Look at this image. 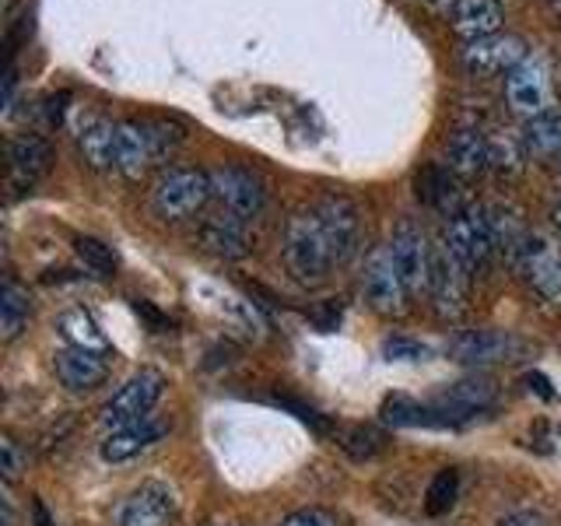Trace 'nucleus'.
<instances>
[{"mask_svg": "<svg viewBox=\"0 0 561 526\" xmlns=\"http://www.w3.org/2000/svg\"><path fill=\"white\" fill-rule=\"evenodd\" d=\"M341 446L355 456V460H373V456L382 449V435L376 428H365V425H355V428H344L341 432Z\"/></svg>", "mask_w": 561, "mask_h": 526, "instance_id": "31", "label": "nucleus"}, {"mask_svg": "<svg viewBox=\"0 0 561 526\" xmlns=\"http://www.w3.org/2000/svg\"><path fill=\"white\" fill-rule=\"evenodd\" d=\"M379 414L386 425H393V428H449V425H456L453 414H446L443 408H421V403H414L408 397H386Z\"/></svg>", "mask_w": 561, "mask_h": 526, "instance_id": "21", "label": "nucleus"}, {"mask_svg": "<svg viewBox=\"0 0 561 526\" xmlns=\"http://www.w3.org/2000/svg\"><path fill=\"white\" fill-rule=\"evenodd\" d=\"M390 253H393V263H397V271H400L403 285H408L411 295L432 291V256H435V250L414 221L397 225Z\"/></svg>", "mask_w": 561, "mask_h": 526, "instance_id": "10", "label": "nucleus"}, {"mask_svg": "<svg viewBox=\"0 0 561 526\" xmlns=\"http://www.w3.org/2000/svg\"><path fill=\"white\" fill-rule=\"evenodd\" d=\"M491 140V165L499 169H516L519 165V145L516 140H502V137H488Z\"/></svg>", "mask_w": 561, "mask_h": 526, "instance_id": "34", "label": "nucleus"}, {"mask_svg": "<svg viewBox=\"0 0 561 526\" xmlns=\"http://www.w3.org/2000/svg\"><path fill=\"white\" fill-rule=\"evenodd\" d=\"M8 162H11V180H14V186H32L49 169V162H53L49 140L39 137V134L14 137L11 145H8Z\"/></svg>", "mask_w": 561, "mask_h": 526, "instance_id": "19", "label": "nucleus"}, {"mask_svg": "<svg viewBox=\"0 0 561 526\" xmlns=\"http://www.w3.org/2000/svg\"><path fill=\"white\" fill-rule=\"evenodd\" d=\"M491 165V140L481 130H456L446 151V169L456 175H478Z\"/></svg>", "mask_w": 561, "mask_h": 526, "instance_id": "22", "label": "nucleus"}, {"mask_svg": "<svg viewBox=\"0 0 561 526\" xmlns=\"http://www.w3.org/2000/svg\"><path fill=\"white\" fill-rule=\"evenodd\" d=\"M519 145L534 158H561V116L548 113V116L526 119Z\"/></svg>", "mask_w": 561, "mask_h": 526, "instance_id": "27", "label": "nucleus"}, {"mask_svg": "<svg viewBox=\"0 0 561 526\" xmlns=\"http://www.w3.org/2000/svg\"><path fill=\"white\" fill-rule=\"evenodd\" d=\"M456 491H460V478H456V470H438L435 481L428 484V495H425V508L428 516H443L456 505Z\"/></svg>", "mask_w": 561, "mask_h": 526, "instance_id": "29", "label": "nucleus"}, {"mask_svg": "<svg viewBox=\"0 0 561 526\" xmlns=\"http://www.w3.org/2000/svg\"><path fill=\"white\" fill-rule=\"evenodd\" d=\"M421 197H425L435 210H443V215L456 218L460 215V183H456V172L453 169H443V165H432L425 172V180H421Z\"/></svg>", "mask_w": 561, "mask_h": 526, "instance_id": "26", "label": "nucleus"}, {"mask_svg": "<svg viewBox=\"0 0 561 526\" xmlns=\"http://www.w3.org/2000/svg\"><path fill=\"white\" fill-rule=\"evenodd\" d=\"M28 309V291L14 285V281H4V288H0V330H4V341H14L25 330Z\"/></svg>", "mask_w": 561, "mask_h": 526, "instance_id": "28", "label": "nucleus"}, {"mask_svg": "<svg viewBox=\"0 0 561 526\" xmlns=\"http://www.w3.org/2000/svg\"><path fill=\"white\" fill-rule=\"evenodd\" d=\"M467 285H470V271H463L460 263L453 260V253L446 250V242L438 245L432 256V298L438 316L446 320H456L467 306Z\"/></svg>", "mask_w": 561, "mask_h": 526, "instance_id": "12", "label": "nucleus"}, {"mask_svg": "<svg viewBox=\"0 0 561 526\" xmlns=\"http://www.w3.org/2000/svg\"><path fill=\"white\" fill-rule=\"evenodd\" d=\"M382 355H386V362H425L432 355V347L421 341H411V338H386Z\"/></svg>", "mask_w": 561, "mask_h": 526, "instance_id": "32", "label": "nucleus"}, {"mask_svg": "<svg viewBox=\"0 0 561 526\" xmlns=\"http://www.w3.org/2000/svg\"><path fill=\"white\" fill-rule=\"evenodd\" d=\"M210 190H215L221 207L232 210V215H239V218H256L263 210V201H267L263 183L250 169H239V165L210 169Z\"/></svg>", "mask_w": 561, "mask_h": 526, "instance_id": "11", "label": "nucleus"}, {"mask_svg": "<svg viewBox=\"0 0 561 526\" xmlns=\"http://www.w3.org/2000/svg\"><path fill=\"white\" fill-rule=\"evenodd\" d=\"M201 242L204 250L218 253L225 260H239L250 253V239H245V218L232 215V210H218L201 225Z\"/></svg>", "mask_w": 561, "mask_h": 526, "instance_id": "17", "label": "nucleus"}, {"mask_svg": "<svg viewBox=\"0 0 561 526\" xmlns=\"http://www.w3.org/2000/svg\"><path fill=\"white\" fill-rule=\"evenodd\" d=\"M280 526H337V519L323 508H298L288 519H280Z\"/></svg>", "mask_w": 561, "mask_h": 526, "instance_id": "35", "label": "nucleus"}, {"mask_svg": "<svg viewBox=\"0 0 561 526\" xmlns=\"http://www.w3.org/2000/svg\"><path fill=\"white\" fill-rule=\"evenodd\" d=\"M516 351H519V341L508 338V333H499V330H470V333H460V338L449 344V358L453 362H463V365H491V362L513 358Z\"/></svg>", "mask_w": 561, "mask_h": 526, "instance_id": "13", "label": "nucleus"}, {"mask_svg": "<svg viewBox=\"0 0 561 526\" xmlns=\"http://www.w3.org/2000/svg\"><path fill=\"white\" fill-rule=\"evenodd\" d=\"M116 130H119V123L105 119V116H95L78 134L81 158L92 169H116Z\"/></svg>", "mask_w": 561, "mask_h": 526, "instance_id": "23", "label": "nucleus"}, {"mask_svg": "<svg viewBox=\"0 0 561 526\" xmlns=\"http://www.w3.org/2000/svg\"><path fill=\"white\" fill-rule=\"evenodd\" d=\"M53 368H57L60 382L67 390H95L105 379H110V365L102 362V355L95 351H84V347H67L53 355Z\"/></svg>", "mask_w": 561, "mask_h": 526, "instance_id": "16", "label": "nucleus"}, {"mask_svg": "<svg viewBox=\"0 0 561 526\" xmlns=\"http://www.w3.org/2000/svg\"><path fill=\"white\" fill-rule=\"evenodd\" d=\"M210 197H215V190H210V172H201V169H172V172H165L162 180L154 183V190H151V207H154L158 218L180 221V218L197 215V210Z\"/></svg>", "mask_w": 561, "mask_h": 526, "instance_id": "3", "label": "nucleus"}, {"mask_svg": "<svg viewBox=\"0 0 561 526\" xmlns=\"http://www.w3.org/2000/svg\"><path fill=\"white\" fill-rule=\"evenodd\" d=\"M362 291H365V302L373 306L382 316H400L408 309V285L393 263L390 245H379V250L368 256L365 263V277H362Z\"/></svg>", "mask_w": 561, "mask_h": 526, "instance_id": "9", "label": "nucleus"}, {"mask_svg": "<svg viewBox=\"0 0 561 526\" xmlns=\"http://www.w3.org/2000/svg\"><path fill=\"white\" fill-rule=\"evenodd\" d=\"M505 102L523 119L548 116L554 105V81L543 57H526L516 70L505 75Z\"/></svg>", "mask_w": 561, "mask_h": 526, "instance_id": "6", "label": "nucleus"}, {"mask_svg": "<svg viewBox=\"0 0 561 526\" xmlns=\"http://www.w3.org/2000/svg\"><path fill=\"white\" fill-rule=\"evenodd\" d=\"M172 519L175 502L162 484H145L119 508V526H172Z\"/></svg>", "mask_w": 561, "mask_h": 526, "instance_id": "15", "label": "nucleus"}, {"mask_svg": "<svg viewBox=\"0 0 561 526\" xmlns=\"http://www.w3.org/2000/svg\"><path fill=\"white\" fill-rule=\"evenodd\" d=\"M165 390V376L158 368H140L134 373L119 390L110 397V403L102 408V425L110 428H123V425H134V421H145L148 411L158 403Z\"/></svg>", "mask_w": 561, "mask_h": 526, "instance_id": "7", "label": "nucleus"}, {"mask_svg": "<svg viewBox=\"0 0 561 526\" xmlns=\"http://www.w3.org/2000/svg\"><path fill=\"white\" fill-rule=\"evenodd\" d=\"M502 526H548V519H543L540 513H530V508H526V513H513L508 519H502Z\"/></svg>", "mask_w": 561, "mask_h": 526, "instance_id": "36", "label": "nucleus"}, {"mask_svg": "<svg viewBox=\"0 0 561 526\" xmlns=\"http://www.w3.org/2000/svg\"><path fill=\"white\" fill-rule=\"evenodd\" d=\"M554 221H558V232H561V204H558V210H554Z\"/></svg>", "mask_w": 561, "mask_h": 526, "instance_id": "39", "label": "nucleus"}, {"mask_svg": "<svg viewBox=\"0 0 561 526\" xmlns=\"http://www.w3.org/2000/svg\"><path fill=\"white\" fill-rule=\"evenodd\" d=\"M519 271L530 281V288L548 298V302H561V239L554 232H543V228H534L526 232L519 250Z\"/></svg>", "mask_w": 561, "mask_h": 526, "instance_id": "4", "label": "nucleus"}, {"mask_svg": "<svg viewBox=\"0 0 561 526\" xmlns=\"http://www.w3.org/2000/svg\"><path fill=\"white\" fill-rule=\"evenodd\" d=\"M558 435H561V428H558Z\"/></svg>", "mask_w": 561, "mask_h": 526, "instance_id": "40", "label": "nucleus"}, {"mask_svg": "<svg viewBox=\"0 0 561 526\" xmlns=\"http://www.w3.org/2000/svg\"><path fill=\"white\" fill-rule=\"evenodd\" d=\"M446 250L463 271H484L495 253V228L484 207H463L446 228Z\"/></svg>", "mask_w": 561, "mask_h": 526, "instance_id": "5", "label": "nucleus"}, {"mask_svg": "<svg viewBox=\"0 0 561 526\" xmlns=\"http://www.w3.org/2000/svg\"><path fill=\"white\" fill-rule=\"evenodd\" d=\"M333 263H337V253H333L320 210H295L285 225V267L291 271V277L302 281V285H320V281H327Z\"/></svg>", "mask_w": 561, "mask_h": 526, "instance_id": "1", "label": "nucleus"}, {"mask_svg": "<svg viewBox=\"0 0 561 526\" xmlns=\"http://www.w3.org/2000/svg\"><path fill=\"white\" fill-rule=\"evenodd\" d=\"M320 210V218L330 232V242H333V253H337V263L351 260L358 250V236H362V221H358V207L351 204L347 197H327L316 204Z\"/></svg>", "mask_w": 561, "mask_h": 526, "instance_id": "14", "label": "nucleus"}, {"mask_svg": "<svg viewBox=\"0 0 561 526\" xmlns=\"http://www.w3.org/2000/svg\"><path fill=\"white\" fill-rule=\"evenodd\" d=\"M183 134H175L162 119H123L116 130V169L127 180H140L158 158H165L180 145Z\"/></svg>", "mask_w": 561, "mask_h": 526, "instance_id": "2", "label": "nucleus"}, {"mask_svg": "<svg viewBox=\"0 0 561 526\" xmlns=\"http://www.w3.org/2000/svg\"><path fill=\"white\" fill-rule=\"evenodd\" d=\"M491 400H495V382L484 379V376H473L463 382H453L443 393V400H438V408H443L446 414H453V421H460V414L481 411Z\"/></svg>", "mask_w": 561, "mask_h": 526, "instance_id": "24", "label": "nucleus"}, {"mask_svg": "<svg viewBox=\"0 0 561 526\" xmlns=\"http://www.w3.org/2000/svg\"><path fill=\"white\" fill-rule=\"evenodd\" d=\"M505 8L502 0H456L453 4V28L463 39H481V35H495L502 28Z\"/></svg>", "mask_w": 561, "mask_h": 526, "instance_id": "20", "label": "nucleus"}, {"mask_svg": "<svg viewBox=\"0 0 561 526\" xmlns=\"http://www.w3.org/2000/svg\"><path fill=\"white\" fill-rule=\"evenodd\" d=\"M165 432L169 428L162 425V421H151V418L134 421V425H123V428H113V435H105V443H102V460L105 464L130 460V456L151 449Z\"/></svg>", "mask_w": 561, "mask_h": 526, "instance_id": "18", "label": "nucleus"}, {"mask_svg": "<svg viewBox=\"0 0 561 526\" xmlns=\"http://www.w3.org/2000/svg\"><path fill=\"white\" fill-rule=\"evenodd\" d=\"M75 250H78V256L84 260V267L88 271H95V274H113L116 271V250L113 245H105L102 239H92V236H81L78 242H75Z\"/></svg>", "mask_w": 561, "mask_h": 526, "instance_id": "30", "label": "nucleus"}, {"mask_svg": "<svg viewBox=\"0 0 561 526\" xmlns=\"http://www.w3.org/2000/svg\"><path fill=\"white\" fill-rule=\"evenodd\" d=\"M523 382H526V386H530V390H537V393H540L543 400H551V397H554V390H551V382H548V379H543L540 373H530V376H523Z\"/></svg>", "mask_w": 561, "mask_h": 526, "instance_id": "37", "label": "nucleus"}, {"mask_svg": "<svg viewBox=\"0 0 561 526\" xmlns=\"http://www.w3.org/2000/svg\"><path fill=\"white\" fill-rule=\"evenodd\" d=\"M0 470H4V481H18L25 470V453L18 449L14 438H0Z\"/></svg>", "mask_w": 561, "mask_h": 526, "instance_id": "33", "label": "nucleus"}, {"mask_svg": "<svg viewBox=\"0 0 561 526\" xmlns=\"http://www.w3.org/2000/svg\"><path fill=\"white\" fill-rule=\"evenodd\" d=\"M35 523H39V526H53L49 516H46V505L43 502H35Z\"/></svg>", "mask_w": 561, "mask_h": 526, "instance_id": "38", "label": "nucleus"}, {"mask_svg": "<svg viewBox=\"0 0 561 526\" xmlns=\"http://www.w3.org/2000/svg\"><path fill=\"white\" fill-rule=\"evenodd\" d=\"M526 57H530V53H526V43L513 32H495V35H481V39H467L460 49L463 67L478 78L508 75V70H516Z\"/></svg>", "mask_w": 561, "mask_h": 526, "instance_id": "8", "label": "nucleus"}, {"mask_svg": "<svg viewBox=\"0 0 561 526\" xmlns=\"http://www.w3.org/2000/svg\"><path fill=\"white\" fill-rule=\"evenodd\" d=\"M57 330H60V338L70 344V347H84V351H95V355H105L113 344L110 338L99 330V323L88 316L84 309H67L57 316Z\"/></svg>", "mask_w": 561, "mask_h": 526, "instance_id": "25", "label": "nucleus"}]
</instances>
